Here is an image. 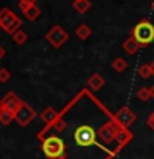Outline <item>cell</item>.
I'll return each instance as SVG.
<instances>
[{"mask_svg":"<svg viewBox=\"0 0 154 159\" xmlns=\"http://www.w3.org/2000/svg\"><path fill=\"white\" fill-rule=\"evenodd\" d=\"M42 149L48 159H61L65 154V143L58 136H48L43 139Z\"/></svg>","mask_w":154,"mask_h":159,"instance_id":"cell-1","label":"cell"},{"mask_svg":"<svg viewBox=\"0 0 154 159\" xmlns=\"http://www.w3.org/2000/svg\"><path fill=\"white\" fill-rule=\"evenodd\" d=\"M133 37L136 38L138 43H141L143 47H146L151 42H154V25L149 20H141L136 23V27L133 28Z\"/></svg>","mask_w":154,"mask_h":159,"instance_id":"cell-2","label":"cell"},{"mask_svg":"<svg viewBox=\"0 0 154 159\" xmlns=\"http://www.w3.org/2000/svg\"><path fill=\"white\" fill-rule=\"evenodd\" d=\"M96 131H94V128L88 126V124H83V126H78L75 129V143L78 144V146H93L94 143H96Z\"/></svg>","mask_w":154,"mask_h":159,"instance_id":"cell-3","label":"cell"},{"mask_svg":"<svg viewBox=\"0 0 154 159\" xmlns=\"http://www.w3.org/2000/svg\"><path fill=\"white\" fill-rule=\"evenodd\" d=\"M0 25H2V28L5 30L7 33H15L17 30H20V20L13 15L12 10L8 8H3L2 12H0Z\"/></svg>","mask_w":154,"mask_h":159,"instance_id":"cell-4","label":"cell"},{"mask_svg":"<svg viewBox=\"0 0 154 159\" xmlns=\"http://www.w3.org/2000/svg\"><path fill=\"white\" fill-rule=\"evenodd\" d=\"M119 131H121V126H119V124L113 119V121L106 123L101 129H99V131H98V136L101 138L104 143H111V141H114V139H116V136H118Z\"/></svg>","mask_w":154,"mask_h":159,"instance_id":"cell-5","label":"cell"},{"mask_svg":"<svg viewBox=\"0 0 154 159\" xmlns=\"http://www.w3.org/2000/svg\"><path fill=\"white\" fill-rule=\"evenodd\" d=\"M47 40L53 45L55 48H60V47H63V43L68 40V33L65 32L60 25H55V27L47 33Z\"/></svg>","mask_w":154,"mask_h":159,"instance_id":"cell-6","label":"cell"},{"mask_svg":"<svg viewBox=\"0 0 154 159\" xmlns=\"http://www.w3.org/2000/svg\"><path fill=\"white\" fill-rule=\"evenodd\" d=\"M33 118H35V111L25 103H22V106H20L18 111L15 113V119H17V123L20 126H28V124L33 121Z\"/></svg>","mask_w":154,"mask_h":159,"instance_id":"cell-7","label":"cell"},{"mask_svg":"<svg viewBox=\"0 0 154 159\" xmlns=\"http://www.w3.org/2000/svg\"><path fill=\"white\" fill-rule=\"evenodd\" d=\"M134 119H136V114H134V113H133L128 106L121 108L116 114H114V121H116L121 128H128V126H131V124L134 123Z\"/></svg>","mask_w":154,"mask_h":159,"instance_id":"cell-8","label":"cell"},{"mask_svg":"<svg viewBox=\"0 0 154 159\" xmlns=\"http://www.w3.org/2000/svg\"><path fill=\"white\" fill-rule=\"evenodd\" d=\"M0 103L3 104V108H5V109H8V111H10V113H13V114L18 111V108H20V106H22V101H20V99L15 96L13 93H8L7 96H5Z\"/></svg>","mask_w":154,"mask_h":159,"instance_id":"cell-9","label":"cell"},{"mask_svg":"<svg viewBox=\"0 0 154 159\" xmlns=\"http://www.w3.org/2000/svg\"><path fill=\"white\" fill-rule=\"evenodd\" d=\"M141 47H143V45H141V43H138V42H136V38H134L133 35L123 42V50H124V52H126L128 55H134V53H138V50L141 48Z\"/></svg>","mask_w":154,"mask_h":159,"instance_id":"cell-10","label":"cell"},{"mask_svg":"<svg viewBox=\"0 0 154 159\" xmlns=\"http://www.w3.org/2000/svg\"><path fill=\"white\" fill-rule=\"evenodd\" d=\"M88 86L91 88L93 91H98V89H101V88L104 86V78H103L99 73L91 75V76H89V80H88Z\"/></svg>","mask_w":154,"mask_h":159,"instance_id":"cell-11","label":"cell"},{"mask_svg":"<svg viewBox=\"0 0 154 159\" xmlns=\"http://www.w3.org/2000/svg\"><path fill=\"white\" fill-rule=\"evenodd\" d=\"M40 116H42V119H43V121L47 123V124H55V121L58 119V113L55 111L52 106H48V108L43 109Z\"/></svg>","mask_w":154,"mask_h":159,"instance_id":"cell-12","label":"cell"},{"mask_svg":"<svg viewBox=\"0 0 154 159\" xmlns=\"http://www.w3.org/2000/svg\"><path fill=\"white\" fill-rule=\"evenodd\" d=\"M73 8L78 13H86L91 8V2L89 0H78V2H73Z\"/></svg>","mask_w":154,"mask_h":159,"instance_id":"cell-13","label":"cell"},{"mask_svg":"<svg viewBox=\"0 0 154 159\" xmlns=\"http://www.w3.org/2000/svg\"><path fill=\"white\" fill-rule=\"evenodd\" d=\"M76 37H78L79 40H88L89 37H91V28H89L86 23H81V25L76 28Z\"/></svg>","mask_w":154,"mask_h":159,"instance_id":"cell-14","label":"cell"},{"mask_svg":"<svg viewBox=\"0 0 154 159\" xmlns=\"http://www.w3.org/2000/svg\"><path fill=\"white\" fill-rule=\"evenodd\" d=\"M111 66H113V70H114V71H118V73H123L124 70L128 68V61H126L124 58L118 57V58H114V60H113Z\"/></svg>","mask_w":154,"mask_h":159,"instance_id":"cell-15","label":"cell"},{"mask_svg":"<svg viewBox=\"0 0 154 159\" xmlns=\"http://www.w3.org/2000/svg\"><path fill=\"white\" fill-rule=\"evenodd\" d=\"M129 139H131V134H129V131L126 128H121V131L118 133V136H116V141H118V144L119 146H124Z\"/></svg>","mask_w":154,"mask_h":159,"instance_id":"cell-16","label":"cell"},{"mask_svg":"<svg viewBox=\"0 0 154 159\" xmlns=\"http://www.w3.org/2000/svg\"><path fill=\"white\" fill-rule=\"evenodd\" d=\"M138 75L141 78H144V80H147L149 76H152V73H151V66H149V63H146V65H141V66L138 68Z\"/></svg>","mask_w":154,"mask_h":159,"instance_id":"cell-17","label":"cell"},{"mask_svg":"<svg viewBox=\"0 0 154 159\" xmlns=\"http://www.w3.org/2000/svg\"><path fill=\"white\" fill-rule=\"evenodd\" d=\"M25 17H27L28 20H37L38 17H40V8L37 7V5H33V7H30L27 12H25Z\"/></svg>","mask_w":154,"mask_h":159,"instance_id":"cell-18","label":"cell"},{"mask_svg":"<svg viewBox=\"0 0 154 159\" xmlns=\"http://www.w3.org/2000/svg\"><path fill=\"white\" fill-rule=\"evenodd\" d=\"M138 99H141V101H147L149 98H152L151 94V88H139V91L136 93Z\"/></svg>","mask_w":154,"mask_h":159,"instance_id":"cell-19","label":"cell"},{"mask_svg":"<svg viewBox=\"0 0 154 159\" xmlns=\"http://www.w3.org/2000/svg\"><path fill=\"white\" fill-rule=\"evenodd\" d=\"M12 119H15V114L10 113L8 109H3V111L0 113V123H2V124H10Z\"/></svg>","mask_w":154,"mask_h":159,"instance_id":"cell-20","label":"cell"},{"mask_svg":"<svg viewBox=\"0 0 154 159\" xmlns=\"http://www.w3.org/2000/svg\"><path fill=\"white\" fill-rule=\"evenodd\" d=\"M13 40H15V43H18V45H23L25 42H27V33L23 32V30H17L13 35Z\"/></svg>","mask_w":154,"mask_h":159,"instance_id":"cell-21","label":"cell"},{"mask_svg":"<svg viewBox=\"0 0 154 159\" xmlns=\"http://www.w3.org/2000/svg\"><path fill=\"white\" fill-rule=\"evenodd\" d=\"M33 5H35V0H20L18 7H20V10H22V12L25 13L30 7H33Z\"/></svg>","mask_w":154,"mask_h":159,"instance_id":"cell-22","label":"cell"},{"mask_svg":"<svg viewBox=\"0 0 154 159\" xmlns=\"http://www.w3.org/2000/svg\"><path fill=\"white\" fill-rule=\"evenodd\" d=\"M10 80V71L7 68H0V81L2 83H7Z\"/></svg>","mask_w":154,"mask_h":159,"instance_id":"cell-23","label":"cell"},{"mask_svg":"<svg viewBox=\"0 0 154 159\" xmlns=\"http://www.w3.org/2000/svg\"><path fill=\"white\" fill-rule=\"evenodd\" d=\"M55 128L58 129V131H63L65 129V126H66V124H65V121H61V119H57V121H55V124H53Z\"/></svg>","mask_w":154,"mask_h":159,"instance_id":"cell-24","label":"cell"},{"mask_svg":"<svg viewBox=\"0 0 154 159\" xmlns=\"http://www.w3.org/2000/svg\"><path fill=\"white\" fill-rule=\"evenodd\" d=\"M146 124L149 126V129H154V111L147 116V121H146Z\"/></svg>","mask_w":154,"mask_h":159,"instance_id":"cell-25","label":"cell"},{"mask_svg":"<svg viewBox=\"0 0 154 159\" xmlns=\"http://www.w3.org/2000/svg\"><path fill=\"white\" fill-rule=\"evenodd\" d=\"M3 55H5V50H3L2 47H0V60H2V58H3Z\"/></svg>","mask_w":154,"mask_h":159,"instance_id":"cell-26","label":"cell"},{"mask_svg":"<svg viewBox=\"0 0 154 159\" xmlns=\"http://www.w3.org/2000/svg\"><path fill=\"white\" fill-rule=\"evenodd\" d=\"M149 66H151V73H152V76H154V61L149 63Z\"/></svg>","mask_w":154,"mask_h":159,"instance_id":"cell-27","label":"cell"},{"mask_svg":"<svg viewBox=\"0 0 154 159\" xmlns=\"http://www.w3.org/2000/svg\"><path fill=\"white\" fill-rule=\"evenodd\" d=\"M151 94H152V99H154V84L151 86Z\"/></svg>","mask_w":154,"mask_h":159,"instance_id":"cell-28","label":"cell"},{"mask_svg":"<svg viewBox=\"0 0 154 159\" xmlns=\"http://www.w3.org/2000/svg\"><path fill=\"white\" fill-rule=\"evenodd\" d=\"M3 109H5V108H3V104H2V103H0V113H2V111H3Z\"/></svg>","mask_w":154,"mask_h":159,"instance_id":"cell-29","label":"cell"},{"mask_svg":"<svg viewBox=\"0 0 154 159\" xmlns=\"http://www.w3.org/2000/svg\"><path fill=\"white\" fill-rule=\"evenodd\" d=\"M73 2H78V0H73Z\"/></svg>","mask_w":154,"mask_h":159,"instance_id":"cell-30","label":"cell"}]
</instances>
